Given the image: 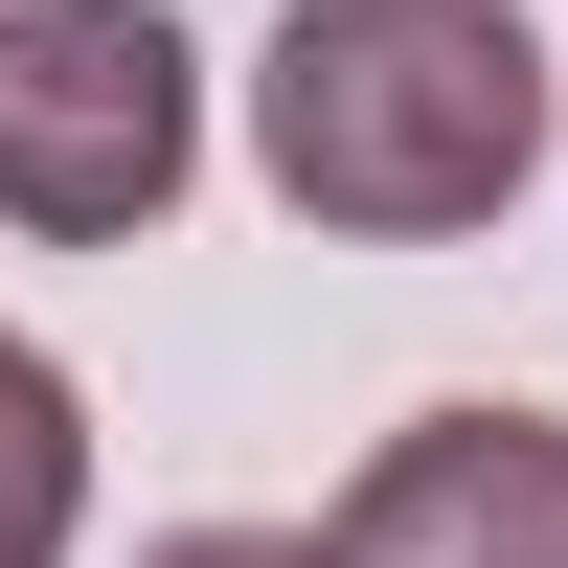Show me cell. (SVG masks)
<instances>
[{"label":"cell","mask_w":568,"mask_h":568,"mask_svg":"<svg viewBox=\"0 0 568 568\" xmlns=\"http://www.w3.org/2000/svg\"><path fill=\"white\" fill-rule=\"evenodd\" d=\"M251 160L342 251H455L546 160V45L524 0H296L251 69Z\"/></svg>","instance_id":"6da1fadb"},{"label":"cell","mask_w":568,"mask_h":568,"mask_svg":"<svg viewBox=\"0 0 568 568\" xmlns=\"http://www.w3.org/2000/svg\"><path fill=\"white\" fill-rule=\"evenodd\" d=\"M182 182H205V91L160 0H0V227L136 251Z\"/></svg>","instance_id":"7a4b0ae2"},{"label":"cell","mask_w":568,"mask_h":568,"mask_svg":"<svg viewBox=\"0 0 568 568\" xmlns=\"http://www.w3.org/2000/svg\"><path fill=\"white\" fill-rule=\"evenodd\" d=\"M342 568H568V433L546 409H409L342 500Z\"/></svg>","instance_id":"3957f363"},{"label":"cell","mask_w":568,"mask_h":568,"mask_svg":"<svg viewBox=\"0 0 568 568\" xmlns=\"http://www.w3.org/2000/svg\"><path fill=\"white\" fill-rule=\"evenodd\" d=\"M91 524V409H69V364L0 318V568H69Z\"/></svg>","instance_id":"277c9868"},{"label":"cell","mask_w":568,"mask_h":568,"mask_svg":"<svg viewBox=\"0 0 568 568\" xmlns=\"http://www.w3.org/2000/svg\"><path fill=\"white\" fill-rule=\"evenodd\" d=\"M160 568H342V546H296V524H182Z\"/></svg>","instance_id":"5b68a950"}]
</instances>
